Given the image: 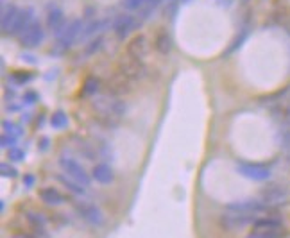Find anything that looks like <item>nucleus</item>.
Wrapping results in <instances>:
<instances>
[{"label": "nucleus", "mask_w": 290, "mask_h": 238, "mask_svg": "<svg viewBox=\"0 0 290 238\" xmlns=\"http://www.w3.org/2000/svg\"><path fill=\"white\" fill-rule=\"evenodd\" d=\"M24 183H25V186H27V188H31V186L34 185V177L33 176H25L24 177Z\"/></svg>", "instance_id": "obj_37"}, {"label": "nucleus", "mask_w": 290, "mask_h": 238, "mask_svg": "<svg viewBox=\"0 0 290 238\" xmlns=\"http://www.w3.org/2000/svg\"><path fill=\"white\" fill-rule=\"evenodd\" d=\"M57 181H59L66 190H70V192L74 193V195H84V192H86L84 186H82L79 181H75L70 176H66L65 172H63V176H57Z\"/></svg>", "instance_id": "obj_20"}, {"label": "nucleus", "mask_w": 290, "mask_h": 238, "mask_svg": "<svg viewBox=\"0 0 290 238\" xmlns=\"http://www.w3.org/2000/svg\"><path fill=\"white\" fill-rule=\"evenodd\" d=\"M0 174H2V177H17V169L8 163H2L0 165Z\"/></svg>", "instance_id": "obj_29"}, {"label": "nucleus", "mask_w": 290, "mask_h": 238, "mask_svg": "<svg viewBox=\"0 0 290 238\" xmlns=\"http://www.w3.org/2000/svg\"><path fill=\"white\" fill-rule=\"evenodd\" d=\"M126 52L129 54V56H133V58L143 61V58H145V56H147V52H149L147 38L142 36V34H136V36H133L131 40H129V43H127Z\"/></svg>", "instance_id": "obj_14"}, {"label": "nucleus", "mask_w": 290, "mask_h": 238, "mask_svg": "<svg viewBox=\"0 0 290 238\" xmlns=\"http://www.w3.org/2000/svg\"><path fill=\"white\" fill-rule=\"evenodd\" d=\"M50 126H52L54 129L66 128V126H68V116H66V113H63V111L52 113V116H50Z\"/></svg>", "instance_id": "obj_25"}, {"label": "nucleus", "mask_w": 290, "mask_h": 238, "mask_svg": "<svg viewBox=\"0 0 290 238\" xmlns=\"http://www.w3.org/2000/svg\"><path fill=\"white\" fill-rule=\"evenodd\" d=\"M91 177H93L97 183H101V185H110V183H113V170H111L110 165L106 163H99L93 167V170H91Z\"/></svg>", "instance_id": "obj_16"}, {"label": "nucleus", "mask_w": 290, "mask_h": 238, "mask_svg": "<svg viewBox=\"0 0 290 238\" xmlns=\"http://www.w3.org/2000/svg\"><path fill=\"white\" fill-rule=\"evenodd\" d=\"M34 100H38V95L36 93H25V102L33 104Z\"/></svg>", "instance_id": "obj_36"}, {"label": "nucleus", "mask_w": 290, "mask_h": 238, "mask_svg": "<svg viewBox=\"0 0 290 238\" xmlns=\"http://www.w3.org/2000/svg\"><path fill=\"white\" fill-rule=\"evenodd\" d=\"M101 47H103V38H95V40H91L90 43H88V47H86V52L93 54V52H97Z\"/></svg>", "instance_id": "obj_31"}, {"label": "nucleus", "mask_w": 290, "mask_h": 238, "mask_svg": "<svg viewBox=\"0 0 290 238\" xmlns=\"http://www.w3.org/2000/svg\"><path fill=\"white\" fill-rule=\"evenodd\" d=\"M119 72H122V74L131 79V81H138V79L143 77L145 66H143V61L133 58V56H129V54L126 52L122 58L119 59Z\"/></svg>", "instance_id": "obj_5"}, {"label": "nucleus", "mask_w": 290, "mask_h": 238, "mask_svg": "<svg viewBox=\"0 0 290 238\" xmlns=\"http://www.w3.org/2000/svg\"><path fill=\"white\" fill-rule=\"evenodd\" d=\"M122 6L126 11H140L145 6V0H124Z\"/></svg>", "instance_id": "obj_28"}, {"label": "nucleus", "mask_w": 290, "mask_h": 238, "mask_svg": "<svg viewBox=\"0 0 290 238\" xmlns=\"http://www.w3.org/2000/svg\"><path fill=\"white\" fill-rule=\"evenodd\" d=\"M65 24H66L65 15H63L61 9L57 8V6H49V11H47V25H49V29H52L56 33Z\"/></svg>", "instance_id": "obj_15"}, {"label": "nucleus", "mask_w": 290, "mask_h": 238, "mask_svg": "<svg viewBox=\"0 0 290 238\" xmlns=\"http://www.w3.org/2000/svg\"><path fill=\"white\" fill-rule=\"evenodd\" d=\"M254 220H256V215L238 213V211H231V209H226L224 213L219 217V224H221V227L226 231L242 229V227L253 224Z\"/></svg>", "instance_id": "obj_3"}, {"label": "nucleus", "mask_w": 290, "mask_h": 238, "mask_svg": "<svg viewBox=\"0 0 290 238\" xmlns=\"http://www.w3.org/2000/svg\"><path fill=\"white\" fill-rule=\"evenodd\" d=\"M161 4V0H145V6H143L142 9H140V18L142 20H145V18L151 15L152 11H154L158 6Z\"/></svg>", "instance_id": "obj_27"}, {"label": "nucleus", "mask_w": 290, "mask_h": 238, "mask_svg": "<svg viewBox=\"0 0 290 238\" xmlns=\"http://www.w3.org/2000/svg\"><path fill=\"white\" fill-rule=\"evenodd\" d=\"M267 204L263 201H256V199H244V201H235L229 202L226 206V209H231V211H238V213H249V215H256L265 211Z\"/></svg>", "instance_id": "obj_11"}, {"label": "nucleus", "mask_w": 290, "mask_h": 238, "mask_svg": "<svg viewBox=\"0 0 290 238\" xmlns=\"http://www.w3.org/2000/svg\"><path fill=\"white\" fill-rule=\"evenodd\" d=\"M34 9L33 8H25L20 9V15H18V22H17V27L13 31V34H22L29 25L34 24Z\"/></svg>", "instance_id": "obj_18"}, {"label": "nucleus", "mask_w": 290, "mask_h": 238, "mask_svg": "<svg viewBox=\"0 0 290 238\" xmlns=\"http://www.w3.org/2000/svg\"><path fill=\"white\" fill-rule=\"evenodd\" d=\"M40 199L45 202L47 206H59L65 202V197L63 193L57 188H52V186H47V188L40 190Z\"/></svg>", "instance_id": "obj_17"}, {"label": "nucleus", "mask_w": 290, "mask_h": 238, "mask_svg": "<svg viewBox=\"0 0 290 238\" xmlns=\"http://www.w3.org/2000/svg\"><path fill=\"white\" fill-rule=\"evenodd\" d=\"M0 142H2V147H4V149H8V147H15V136L2 135Z\"/></svg>", "instance_id": "obj_34"}, {"label": "nucleus", "mask_w": 290, "mask_h": 238, "mask_svg": "<svg viewBox=\"0 0 290 238\" xmlns=\"http://www.w3.org/2000/svg\"><path fill=\"white\" fill-rule=\"evenodd\" d=\"M237 172L240 176L247 177L251 181H267L270 177L269 167L262 163H247V161H238L237 163Z\"/></svg>", "instance_id": "obj_6"}, {"label": "nucleus", "mask_w": 290, "mask_h": 238, "mask_svg": "<svg viewBox=\"0 0 290 238\" xmlns=\"http://www.w3.org/2000/svg\"><path fill=\"white\" fill-rule=\"evenodd\" d=\"M33 236L34 238H52V236H50V233L43 226L33 227Z\"/></svg>", "instance_id": "obj_32"}, {"label": "nucleus", "mask_w": 290, "mask_h": 238, "mask_svg": "<svg viewBox=\"0 0 290 238\" xmlns=\"http://www.w3.org/2000/svg\"><path fill=\"white\" fill-rule=\"evenodd\" d=\"M13 81H17L18 84H24V82H29L31 79H33V75H29V74H20V72H17V74H13L11 75Z\"/></svg>", "instance_id": "obj_33"}, {"label": "nucleus", "mask_w": 290, "mask_h": 238, "mask_svg": "<svg viewBox=\"0 0 290 238\" xmlns=\"http://www.w3.org/2000/svg\"><path fill=\"white\" fill-rule=\"evenodd\" d=\"M27 222H29V224H31V227H38V226H43V227H45L47 218L43 217V213H36V211H29V213H27Z\"/></svg>", "instance_id": "obj_26"}, {"label": "nucleus", "mask_w": 290, "mask_h": 238, "mask_svg": "<svg viewBox=\"0 0 290 238\" xmlns=\"http://www.w3.org/2000/svg\"><path fill=\"white\" fill-rule=\"evenodd\" d=\"M11 238H34L33 234H25V233H17V234H13Z\"/></svg>", "instance_id": "obj_38"}, {"label": "nucleus", "mask_w": 290, "mask_h": 238, "mask_svg": "<svg viewBox=\"0 0 290 238\" xmlns=\"http://www.w3.org/2000/svg\"><path fill=\"white\" fill-rule=\"evenodd\" d=\"M101 88V81L97 77H86L84 84H82V97H95V93Z\"/></svg>", "instance_id": "obj_23"}, {"label": "nucleus", "mask_w": 290, "mask_h": 238, "mask_svg": "<svg viewBox=\"0 0 290 238\" xmlns=\"http://www.w3.org/2000/svg\"><path fill=\"white\" fill-rule=\"evenodd\" d=\"M45 38V31L41 27L40 22H34L33 25H29L27 29L20 34V43L22 47H27V49H34L43 41Z\"/></svg>", "instance_id": "obj_9"}, {"label": "nucleus", "mask_w": 290, "mask_h": 238, "mask_svg": "<svg viewBox=\"0 0 290 238\" xmlns=\"http://www.w3.org/2000/svg\"><path fill=\"white\" fill-rule=\"evenodd\" d=\"M290 192L286 186L283 185H269L267 188L262 190V201L265 202L267 206H274V204H281L288 199Z\"/></svg>", "instance_id": "obj_10"}, {"label": "nucleus", "mask_w": 290, "mask_h": 238, "mask_svg": "<svg viewBox=\"0 0 290 238\" xmlns=\"http://www.w3.org/2000/svg\"><path fill=\"white\" fill-rule=\"evenodd\" d=\"M138 24H140L138 18L129 15V13H124V15H119V17L115 18L111 27H113L115 36L119 38V40H126L138 27Z\"/></svg>", "instance_id": "obj_7"}, {"label": "nucleus", "mask_w": 290, "mask_h": 238, "mask_svg": "<svg viewBox=\"0 0 290 238\" xmlns=\"http://www.w3.org/2000/svg\"><path fill=\"white\" fill-rule=\"evenodd\" d=\"M91 106H93L95 113L101 118V122L106 124V126H117L120 120L126 115V102L120 100L117 95L104 93L97 95L91 100Z\"/></svg>", "instance_id": "obj_1"}, {"label": "nucleus", "mask_w": 290, "mask_h": 238, "mask_svg": "<svg viewBox=\"0 0 290 238\" xmlns=\"http://www.w3.org/2000/svg\"><path fill=\"white\" fill-rule=\"evenodd\" d=\"M82 29H84V24H82L81 18H74V20H70L68 24H65L61 29H57L56 33V38H57V45L61 47V49H68L72 47L75 40H79L81 36Z\"/></svg>", "instance_id": "obj_2"}, {"label": "nucleus", "mask_w": 290, "mask_h": 238, "mask_svg": "<svg viewBox=\"0 0 290 238\" xmlns=\"http://www.w3.org/2000/svg\"><path fill=\"white\" fill-rule=\"evenodd\" d=\"M75 147H77V151L81 152L86 160H95V154H97V152H95V149L91 147V144H88L86 140L77 138L75 140Z\"/></svg>", "instance_id": "obj_24"}, {"label": "nucleus", "mask_w": 290, "mask_h": 238, "mask_svg": "<svg viewBox=\"0 0 290 238\" xmlns=\"http://www.w3.org/2000/svg\"><path fill=\"white\" fill-rule=\"evenodd\" d=\"M131 84H133L131 79L126 77L122 72H117V74L111 75L110 81H108V90H110L111 95L120 97V95H126L131 91Z\"/></svg>", "instance_id": "obj_12"}, {"label": "nucleus", "mask_w": 290, "mask_h": 238, "mask_svg": "<svg viewBox=\"0 0 290 238\" xmlns=\"http://www.w3.org/2000/svg\"><path fill=\"white\" fill-rule=\"evenodd\" d=\"M2 126H4V131H6V135H13V133H15V124H11V122H8V120H6L4 124H2Z\"/></svg>", "instance_id": "obj_35"}, {"label": "nucleus", "mask_w": 290, "mask_h": 238, "mask_svg": "<svg viewBox=\"0 0 290 238\" xmlns=\"http://www.w3.org/2000/svg\"><path fill=\"white\" fill-rule=\"evenodd\" d=\"M75 211H77L79 217L84 218L88 224H91V226L99 227L104 224L103 211H101L95 204H91V202H88V201L75 202Z\"/></svg>", "instance_id": "obj_8"}, {"label": "nucleus", "mask_w": 290, "mask_h": 238, "mask_svg": "<svg viewBox=\"0 0 290 238\" xmlns=\"http://www.w3.org/2000/svg\"><path fill=\"white\" fill-rule=\"evenodd\" d=\"M18 15H20V9L17 6H6L2 8V18H0V25H2V33L4 34H13L15 27H17Z\"/></svg>", "instance_id": "obj_13"}, {"label": "nucleus", "mask_w": 290, "mask_h": 238, "mask_svg": "<svg viewBox=\"0 0 290 238\" xmlns=\"http://www.w3.org/2000/svg\"><path fill=\"white\" fill-rule=\"evenodd\" d=\"M59 167H61V170L66 174V176L79 181L82 186H90V183H91L90 176H88V172L82 169V165L79 163V161H75L74 158H59Z\"/></svg>", "instance_id": "obj_4"}, {"label": "nucleus", "mask_w": 290, "mask_h": 238, "mask_svg": "<svg viewBox=\"0 0 290 238\" xmlns=\"http://www.w3.org/2000/svg\"><path fill=\"white\" fill-rule=\"evenodd\" d=\"M154 47H156V50H158L159 54H168V52H170L172 40H170V36L167 34V31L158 33V36H156V40H154Z\"/></svg>", "instance_id": "obj_22"}, {"label": "nucleus", "mask_w": 290, "mask_h": 238, "mask_svg": "<svg viewBox=\"0 0 290 238\" xmlns=\"http://www.w3.org/2000/svg\"><path fill=\"white\" fill-rule=\"evenodd\" d=\"M9 158H11L13 161H22L25 158V152L22 151V149H18V147H9Z\"/></svg>", "instance_id": "obj_30"}, {"label": "nucleus", "mask_w": 290, "mask_h": 238, "mask_svg": "<svg viewBox=\"0 0 290 238\" xmlns=\"http://www.w3.org/2000/svg\"><path fill=\"white\" fill-rule=\"evenodd\" d=\"M110 24L108 20H95V22H91V24H88L82 29V33H81V36H79V40H86V38H91V36H95L97 33H101V31L106 27V25Z\"/></svg>", "instance_id": "obj_21"}, {"label": "nucleus", "mask_w": 290, "mask_h": 238, "mask_svg": "<svg viewBox=\"0 0 290 238\" xmlns=\"http://www.w3.org/2000/svg\"><path fill=\"white\" fill-rule=\"evenodd\" d=\"M253 227L254 231H279L283 229V224L279 218L265 217V218H256L253 222Z\"/></svg>", "instance_id": "obj_19"}]
</instances>
